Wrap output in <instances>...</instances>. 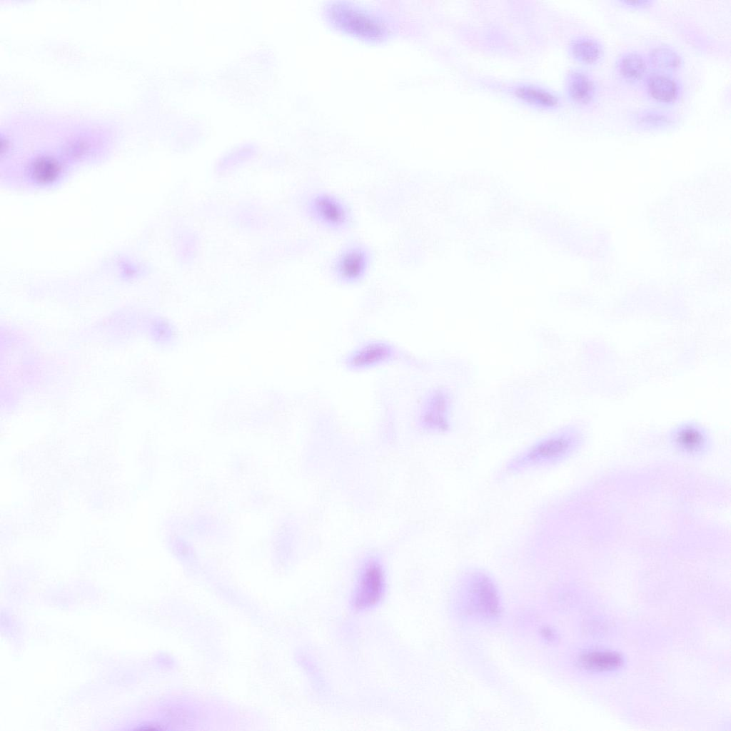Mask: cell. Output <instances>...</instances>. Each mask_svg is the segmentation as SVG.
<instances>
[{"label":"cell","instance_id":"1","mask_svg":"<svg viewBox=\"0 0 731 731\" xmlns=\"http://www.w3.org/2000/svg\"><path fill=\"white\" fill-rule=\"evenodd\" d=\"M584 433L575 425H568L535 440L512 456L502 473L506 475L550 468L568 459L581 447Z\"/></svg>","mask_w":731,"mask_h":731},{"label":"cell","instance_id":"11","mask_svg":"<svg viewBox=\"0 0 731 731\" xmlns=\"http://www.w3.org/2000/svg\"><path fill=\"white\" fill-rule=\"evenodd\" d=\"M649 63L641 53H622L617 59L615 69L619 77L628 84H637L647 76Z\"/></svg>","mask_w":731,"mask_h":731},{"label":"cell","instance_id":"3","mask_svg":"<svg viewBox=\"0 0 731 731\" xmlns=\"http://www.w3.org/2000/svg\"><path fill=\"white\" fill-rule=\"evenodd\" d=\"M310 216L320 226L333 231L348 228L352 216L347 206L338 198L325 192L313 194L307 201Z\"/></svg>","mask_w":731,"mask_h":731},{"label":"cell","instance_id":"9","mask_svg":"<svg viewBox=\"0 0 731 731\" xmlns=\"http://www.w3.org/2000/svg\"><path fill=\"white\" fill-rule=\"evenodd\" d=\"M647 96L654 101L664 105L675 103L680 95V86L670 74L654 71L644 80Z\"/></svg>","mask_w":731,"mask_h":731},{"label":"cell","instance_id":"15","mask_svg":"<svg viewBox=\"0 0 731 731\" xmlns=\"http://www.w3.org/2000/svg\"><path fill=\"white\" fill-rule=\"evenodd\" d=\"M647 61L656 71L670 74L680 69L682 66V58L673 49L658 46L652 48L648 54Z\"/></svg>","mask_w":731,"mask_h":731},{"label":"cell","instance_id":"4","mask_svg":"<svg viewBox=\"0 0 731 731\" xmlns=\"http://www.w3.org/2000/svg\"><path fill=\"white\" fill-rule=\"evenodd\" d=\"M453 399L451 392L444 388L430 390L423 401L418 422L421 428L433 433H444L452 426Z\"/></svg>","mask_w":731,"mask_h":731},{"label":"cell","instance_id":"8","mask_svg":"<svg viewBox=\"0 0 731 731\" xmlns=\"http://www.w3.org/2000/svg\"><path fill=\"white\" fill-rule=\"evenodd\" d=\"M331 14L338 24L355 33L369 36L382 34L380 23L373 17L348 6H335Z\"/></svg>","mask_w":731,"mask_h":731},{"label":"cell","instance_id":"14","mask_svg":"<svg viewBox=\"0 0 731 731\" xmlns=\"http://www.w3.org/2000/svg\"><path fill=\"white\" fill-rule=\"evenodd\" d=\"M632 121L640 128L657 130L671 126L675 119L667 111L659 109H645L635 112Z\"/></svg>","mask_w":731,"mask_h":731},{"label":"cell","instance_id":"16","mask_svg":"<svg viewBox=\"0 0 731 731\" xmlns=\"http://www.w3.org/2000/svg\"><path fill=\"white\" fill-rule=\"evenodd\" d=\"M580 663L590 670L602 671L618 667L622 662L619 655L609 651H593L580 657Z\"/></svg>","mask_w":731,"mask_h":731},{"label":"cell","instance_id":"18","mask_svg":"<svg viewBox=\"0 0 731 731\" xmlns=\"http://www.w3.org/2000/svg\"><path fill=\"white\" fill-rule=\"evenodd\" d=\"M617 3L626 9L632 10H642L650 8L654 4V1L648 0L639 1H619Z\"/></svg>","mask_w":731,"mask_h":731},{"label":"cell","instance_id":"2","mask_svg":"<svg viewBox=\"0 0 731 731\" xmlns=\"http://www.w3.org/2000/svg\"><path fill=\"white\" fill-rule=\"evenodd\" d=\"M385 590V575L380 561L375 557L367 558L357 573L352 598L356 610H367L378 605Z\"/></svg>","mask_w":731,"mask_h":731},{"label":"cell","instance_id":"7","mask_svg":"<svg viewBox=\"0 0 731 731\" xmlns=\"http://www.w3.org/2000/svg\"><path fill=\"white\" fill-rule=\"evenodd\" d=\"M464 579L475 605L481 612L494 616L499 610L498 593L493 579L485 572L473 570L466 573Z\"/></svg>","mask_w":731,"mask_h":731},{"label":"cell","instance_id":"12","mask_svg":"<svg viewBox=\"0 0 731 731\" xmlns=\"http://www.w3.org/2000/svg\"><path fill=\"white\" fill-rule=\"evenodd\" d=\"M393 349L385 343H369L356 351L348 358V366L363 368L378 364L391 358Z\"/></svg>","mask_w":731,"mask_h":731},{"label":"cell","instance_id":"5","mask_svg":"<svg viewBox=\"0 0 731 731\" xmlns=\"http://www.w3.org/2000/svg\"><path fill=\"white\" fill-rule=\"evenodd\" d=\"M370 262V254L361 243H351L343 248L335 258L332 271L343 283H353L366 275Z\"/></svg>","mask_w":731,"mask_h":731},{"label":"cell","instance_id":"10","mask_svg":"<svg viewBox=\"0 0 731 731\" xmlns=\"http://www.w3.org/2000/svg\"><path fill=\"white\" fill-rule=\"evenodd\" d=\"M567 91L569 98L575 104L587 107L593 105L598 99L599 86L591 74L577 69L568 75Z\"/></svg>","mask_w":731,"mask_h":731},{"label":"cell","instance_id":"6","mask_svg":"<svg viewBox=\"0 0 731 731\" xmlns=\"http://www.w3.org/2000/svg\"><path fill=\"white\" fill-rule=\"evenodd\" d=\"M672 448L679 453L696 457L705 453L710 445V436L700 424L687 421L675 426L670 434Z\"/></svg>","mask_w":731,"mask_h":731},{"label":"cell","instance_id":"13","mask_svg":"<svg viewBox=\"0 0 731 731\" xmlns=\"http://www.w3.org/2000/svg\"><path fill=\"white\" fill-rule=\"evenodd\" d=\"M570 51L574 59L585 65L598 64L604 56L603 45L590 36L574 39L570 45Z\"/></svg>","mask_w":731,"mask_h":731},{"label":"cell","instance_id":"17","mask_svg":"<svg viewBox=\"0 0 731 731\" xmlns=\"http://www.w3.org/2000/svg\"><path fill=\"white\" fill-rule=\"evenodd\" d=\"M515 94L524 101L543 106H555L559 103L555 95L532 86H518L515 90Z\"/></svg>","mask_w":731,"mask_h":731}]
</instances>
